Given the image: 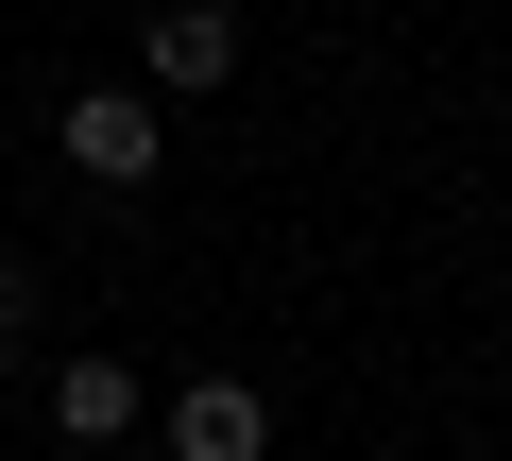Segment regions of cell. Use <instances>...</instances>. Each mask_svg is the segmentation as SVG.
Wrapping results in <instances>:
<instances>
[{
    "mask_svg": "<svg viewBox=\"0 0 512 461\" xmlns=\"http://www.w3.org/2000/svg\"><path fill=\"white\" fill-rule=\"evenodd\" d=\"M154 86H239V0H154Z\"/></svg>",
    "mask_w": 512,
    "mask_h": 461,
    "instance_id": "3957f363",
    "label": "cell"
},
{
    "mask_svg": "<svg viewBox=\"0 0 512 461\" xmlns=\"http://www.w3.org/2000/svg\"><path fill=\"white\" fill-rule=\"evenodd\" d=\"M52 154H69L86 188H154V171H171V137H154V103H137V86H86V103L52 120Z\"/></svg>",
    "mask_w": 512,
    "mask_h": 461,
    "instance_id": "6da1fadb",
    "label": "cell"
},
{
    "mask_svg": "<svg viewBox=\"0 0 512 461\" xmlns=\"http://www.w3.org/2000/svg\"><path fill=\"white\" fill-rule=\"evenodd\" d=\"M52 427H69V444H120V427H154L137 359H69V376H52Z\"/></svg>",
    "mask_w": 512,
    "mask_h": 461,
    "instance_id": "277c9868",
    "label": "cell"
},
{
    "mask_svg": "<svg viewBox=\"0 0 512 461\" xmlns=\"http://www.w3.org/2000/svg\"><path fill=\"white\" fill-rule=\"evenodd\" d=\"M154 427H171V461H274V393H239V376L154 393Z\"/></svg>",
    "mask_w": 512,
    "mask_h": 461,
    "instance_id": "7a4b0ae2",
    "label": "cell"
},
{
    "mask_svg": "<svg viewBox=\"0 0 512 461\" xmlns=\"http://www.w3.org/2000/svg\"><path fill=\"white\" fill-rule=\"evenodd\" d=\"M18 308H35V274H18V257H0V359H18Z\"/></svg>",
    "mask_w": 512,
    "mask_h": 461,
    "instance_id": "5b68a950",
    "label": "cell"
}]
</instances>
